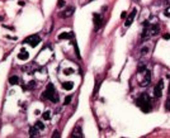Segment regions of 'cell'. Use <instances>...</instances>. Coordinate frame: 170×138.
<instances>
[{
	"label": "cell",
	"instance_id": "6da1fadb",
	"mask_svg": "<svg viewBox=\"0 0 170 138\" xmlns=\"http://www.w3.org/2000/svg\"><path fill=\"white\" fill-rule=\"evenodd\" d=\"M137 81L141 88H146L151 82V71L145 65H140L137 70Z\"/></svg>",
	"mask_w": 170,
	"mask_h": 138
},
{
	"label": "cell",
	"instance_id": "7a4b0ae2",
	"mask_svg": "<svg viewBox=\"0 0 170 138\" xmlns=\"http://www.w3.org/2000/svg\"><path fill=\"white\" fill-rule=\"evenodd\" d=\"M42 99H47V100H50L51 103H57L58 102L60 96H58V93L56 91L54 84L47 85V89L42 93Z\"/></svg>",
	"mask_w": 170,
	"mask_h": 138
},
{
	"label": "cell",
	"instance_id": "3957f363",
	"mask_svg": "<svg viewBox=\"0 0 170 138\" xmlns=\"http://www.w3.org/2000/svg\"><path fill=\"white\" fill-rule=\"evenodd\" d=\"M136 103H137V107H139L143 113H148V111L151 110V99L148 96V94H146V93L141 94Z\"/></svg>",
	"mask_w": 170,
	"mask_h": 138
},
{
	"label": "cell",
	"instance_id": "277c9868",
	"mask_svg": "<svg viewBox=\"0 0 170 138\" xmlns=\"http://www.w3.org/2000/svg\"><path fill=\"white\" fill-rule=\"evenodd\" d=\"M40 42H41V37H40L38 34H32V36L27 37V38L24 39L23 43H27V45H29L31 47H36L37 45L40 43Z\"/></svg>",
	"mask_w": 170,
	"mask_h": 138
},
{
	"label": "cell",
	"instance_id": "5b68a950",
	"mask_svg": "<svg viewBox=\"0 0 170 138\" xmlns=\"http://www.w3.org/2000/svg\"><path fill=\"white\" fill-rule=\"evenodd\" d=\"M136 14H137V9L135 8V9L128 14V17L126 18V22H125V27H126V28L131 27V24L133 23V20H135V18H136Z\"/></svg>",
	"mask_w": 170,
	"mask_h": 138
},
{
	"label": "cell",
	"instance_id": "8992f818",
	"mask_svg": "<svg viewBox=\"0 0 170 138\" xmlns=\"http://www.w3.org/2000/svg\"><path fill=\"white\" fill-rule=\"evenodd\" d=\"M163 90H164V81L160 80L156 84L155 89H154V94H155L156 98H161L163 96Z\"/></svg>",
	"mask_w": 170,
	"mask_h": 138
},
{
	"label": "cell",
	"instance_id": "52a82bcc",
	"mask_svg": "<svg viewBox=\"0 0 170 138\" xmlns=\"http://www.w3.org/2000/svg\"><path fill=\"white\" fill-rule=\"evenodd\" d=\"M93 22H94V28H95V29H99L100 27H102V23H103L102 15L98 14V13H94V15H93Z\"/></svg>",
	"mask_w": 170,
	"mask_h": 138
},
{
	"label": "cell",
	"instance_id": "ba28073f",
	"mask_svg": "<svg viewBox=\"0 0 170 138\" xmlns=\"http://www.w3.org/2000/svg\"><path fill=\"white\" fill-rule=\"evenodd\" d=\"M74 13H75V8L74 7H67L65 10H62V12L60 13V17L61 18H70Z\"/></svg>",
	"mask_w": 170,
	"mask_h": 138
},
{
	"label": "cell",
	"instance_id": "9c48e42d",
	"mask_svg": "<svg viewBox=\"0 0 170 138\" xmlns=\"http://www.w3.org/2000/svg\"><path fill=\"white\" fill-rule=\"evenodd\" d=\"M71 137H78V138H83V132H81V127L76 125L75 128L71 132Z\"/></svg>",
	"mask_w": 170,
	"mask_h": 138
},
{
	"label": "cell",
	"instance_id": "30bf717a",
	"mask_svg": "<svg viewBox=\"0 0 170 138\" xmlns=\"http://www.w3.org/2000/svg\"><path fill=\"white\" fill-rule=\"evenodd\" d=\"M18 58H19V60H23V61H27L28 58H29V53L25 50H22L18 53Z\"/></svg>",
	"mask_w": 170,
	"mask_h": 138
},
{
	"label": "cell",
	"instance_id": "8fae6325",
	"mask_svg": "<svg viewBox=\"0 0 170 138\" xmlns=\"http://www.w3.org/2000/svg\"><path fill=\"white\" fill-rule=\"evenodd\" d=\"M74 38V33L72 32H67V33H61L58 36V39H72Z\"/></svg>",
	"mask_w": 170,
	"mask_h": 138
},
{
	"label": "cell",
	"instance_id": "7c38bea8",
	"mask_svg": "<svg viewBox=\"0 0 170 138\" xmlns=\"http://www.w3.org/2000/svg\"><path fill=\"white\" fill-rule=\"evenodd\" d=\"M40 129L38 128H37V127H31V129H29V136L31 137H38L40 136Z\"/></svg>",
	"mask_w": 170,
	"mask_h": 138
},
{
	"label": "cell",
	"instance_id": "4fadbf2b",
	"mask_svg": "<svg viewBox=\"0 0 170 138\" xmlns=\"http://www.w3.org/2000/svg\"><path fill=\"white\" fill-rule=\"evenodd\" d=\"M62 88L65 89V90H72V89H74V82H72V81L63 82V84H62Z\"/></svg>",
	"mask_w": 170,
	"mask_h": 138
},
{
	"label": "cell",
	"instance_id": "5bb4252c",
	"mask_svg": "<svg viewBox=\"0 0 170 138\" xmlns=\"http://www.w3.org/2000/svg\"><path fill=\"white\" fill-rule=\"evenodd\" d=\"M19 81H20V80H19V77H18V76H15V75L9 77V82L12 84V85H18Z\"/></svg>",
	"mask_w": 170,
	"mask_h": 138
},
{
	"label": "cell",
	"instance_id": "9a60e30c",
	"mask_svg": "<svg viewBox=\"0 0 170 138\" xmlns=\"http://www.w3.org/2000/svg\"><path fill=\"white\" fill-rule=\"evenodd\" d=\"M34 127H37V128H38L40 131H43V129H45V124H43V123H42V122H41V120H38V122H36V123H34Z\"/></svg>",
	"mask_w": 170,
	"mask_h": 138
},
{
	"label": "cell",
	"instance_id": "2e32d148",
	"mask_svg": "<svg viewBox=\"0 0 170 138\" xmlns=\"http://www.w3.org/2000/svg\"><path fill=\"white\" fill-rule=\"evenodd\" d=\"M37 86V82L36 81H31L28 82V85H25V86H23V89H33Z\"/></svg>",
	"mask_w": 170,
	"mask_h": 138
},
{
	"label": "cell",
	"instance_id": "e0dca14e",
	"mask_svg": "<svg viewBox=\"0 0 170 138\" xmlns=\"http://www.w3.org/2000/svg\"><path fill=\"white\" fill-rule=\"evenodd\" d=\"M42 116H43V119H45V120H48V119H51V111H50V110L45 111V113L42 114Z\"/></svg>",
	"mask_w": 170,
	"mask_h": 138
},
{
	"label": "cell",
	"instance_id": "ac0fdd59",
	"mask_svg": "<svg viewBox=\"0 0 170 138\" xmlns=\"http://www.w3.org/2000/svg\"><path fill=\"white\" fill-rule=\"evenodd\" d=\"M148 51H150L148 50V47H142L141 48V56H146L148 53Z\"/></svg>",
	"mask_w": 170,
	"mask_h": 138
},
{
	"label": "cell",
	"instance_id": "d6986e66",
	"mask_svg": "<svg viewBox=\"0 0 170 138\" xmlns=\"http://www.w3.org/2000/svg\"><path fill=\"white\" fill-rule=\"evenodd\" d=\"M164 15L168 17V18H170V5H169V7H166L165 10H164Z\"/></svg>",
	"mask_w": 170,
	"mask_h": 138
},
{
	"label": "cell",
	"instance_id": "ffe728a7",
	"mask_svg": "<svg viewBox=\"0 0 170 138\" xmlns=\"http://www.w3.org/2000/svg\"><path fill=\"white\" fill-rule=\"evenodd\" d=\"M71 99H72L71 95H69V96H66V99H65V102H63V104H65V105H69V104H70V102H71Z\"/></svg>",
	"mask_w": 170,
	"mask_h": 138
},
{
	"label": "cell",
	"instance_id": "44dd1931",
	"mask_svg": "<svg viewBox=\"0 0 170 138\" xmlns=\"http://www.w3.org/2000/svg\"><path fill=\"white\" fill-rule=\"evenodd\" d=\"M57 7H58V8H62V7H65V1H63V0H58V3H57Z\"/></svg>",
	"mask_w": 170,
	"mask_h": 138
},
{
	"label": "cell",
	"instance_id": "7402d4cb",
	"mask_svg": "<svg viewBox=\"0 0 170 138\" xmlns=\"http://www.w3.org/2000/svg\"><path fill=\"white\" fill-rule=\"evenodd\" d=\"M163 38L164 39H170V33H165V34L163 36Z\"/></svg>",
	"mask_w": 170,
	"mask_h": 138
},
{
	"label": "cell",
	"instance_id": "603a6c76",
	"mask_svg": "<svg viewBox=\"0 0 170 138\" xmlns=\"http://www.w3.org/2000/svg\"><path fill=\"white\" fill-rule=\"evenodd\" d=\"M52 137H54V138H55V137H56V138H57V137H60V133H58L57 131H55L54 133H52Z\"/></svg>",
	"mask_w": 170,
	"mask_h": 138
}]
</instances>
